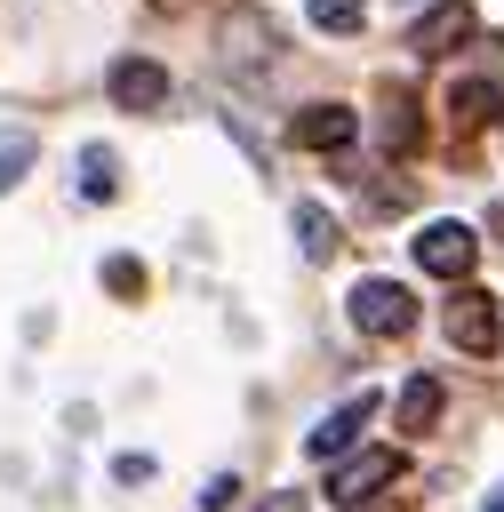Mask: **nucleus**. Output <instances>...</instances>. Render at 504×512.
I'll return each mask as SVG.
<instances>
[{
	"mask_svg": "<svg viewBox=\"0 0 504 512\" xmlns=\"http://www.w3.org/2000/svg\"><path fill=\"white\" fill-rule=\"evenodd\" d=\"M416 264L432 272V280H464L472 272V256H480V240H472V224H456V216H440V224H424L416 240Z\"/></svg>",
	"mask_w": 504,
	"mask_h": 512,
	"instance_id": "nucleus-1",
	"label": "nucleus"
},
{
	"mask_svg": "<svg viewBox=\"0 0 504 512\" xmlns=\"http://www.w3.org/2000/svg\"><path fill=\"white\" fill-rule=\"evenodd\" d=\"M352 328H368V336H408V328H416V296H408L400 280H360V288H352Z\"/></svg>",
	"mask_w": 504,
	"mask_h": 512,
	"instance_id": "nucleus-2",
	"label": "nucleus"
},
{
	"mask_svg": "<svg viewBox=\"0 0 504 512\" xmlns=\"http://www.w3.org/2000/svg\"><path fill=\"white\" fill-rule=\"evenodd\" d=\"M400 472H408V456H400V448H360V456H352V464H336V480H328V496H336V504H352V512H360V504H368V496H376V488H392V480H400Z\"/></svg>",
	"mask_w": 504,
	"mask_h": 512,
	"instance_id": "nucleus-3",
	"label": "nucleus"
},
{
	"mask_svg": "<svg viewBox=\"0 0 504 512\" xmlns=\"http://www.w3.org/2000/svg\"><path fill=\"white\" fill-rule=\"evenodd\" d=\"M112 104H120V112H160V104H168V64L120 56V64H112Z\"/></svg>",
	"mask_w": 504,
	"mask_h": 512,
	"instance_id": "nucleus-4",
	"label": "nucleus"
},
{
	"mask_svg": "<svg viewBox=\"0 0 504 512\" xmlns=\"http://www.w3.org/2000/svg\"><path fill=\"white\" fill-rule=\"evenodd\" d=\"M448 336H456V352H472V360H488L496 344H504V328H496V304L488 296H448Z\"/></svg>",
	"mask_w": 504,
	"mask_h": 512,
	"instance_id": "nucleus-5",
	"label": "nucleus"
},
{
	"mask_svg": "<svg viewBox=\"0 0 504 512\" xmlns=\"http://www.w3.org/2000/svg\"><path fill=\"white\" fill-rule=\"evenodd\" d=\"M480 32V16L464 8V0H448V8H432V16H416V32H408V48L416 56H448V48H464Z\"/></svg>",
	"mask_w": 504,
	"mask_h": 512,
	"instance_id": "nucleus-6",
	"label": "nucleus"
},
{
	"mask_svg": "<svg viewBox=\"0 0 504 512\" xmlns=\"http://www.w3.org/2000/svg\"><path fill=\"white\" fill-rule=\"evenodd\" d=\"M368 416H376V392L360 384V392H352L344 408H328V416L312 424V456H344V448L360 440V424H368Z\"/></svg>",
	"mask_w": 504,
	"mask_h": 512,
	"instance_id": "nucleus-7",
	"label": "nucleus"
},
{
	"mask_svg": "<svg viewBox=\"0 0 504 512\" xmlns=\"http://www.w3.org/2000/svg\"><path fill=\"white\" fill-rule=\"evenodd\" d=\"M360 136V112H344V104H312V112H296V144H312V152H344Z\"/></svg>",
	"mask_w": 504,
	"mask_h": 512,
	"instance_id": "nucleus-8",
	"label": "nucleus"
},
{
	"mask_svg": "<svg viewBox=\"0 0 504 512\" xmlns=\"http://www.w3.org/2000/svg\"><path fill=\"white\" fill-rule=\"evenodd\" d=\"M296 248H304V264H328L344 248V232H336V216L320 200H296Z\"/></svg>",
	"mask_w": 504,
	"mask_h": 512,
	"instance_id": "nucleus-9",
	"label": "nucleus"
},
{
	"mask_svg": "<svg viewBox=\"0 0 504 512\" xmlns=\"http://www.w3.org/2000/svg\"><path fill=\"white\" fill-rule=\"evenodd\" d=\"M504 112V88H488V80H456L448 88V120L456 128H480V120H496Z\"/></svg>",
	"mask_w": 504,
	"mask_h": 512,
	"instance_id": "nucleus-10",
	"label": "nucleus"
},
{
	"mask_svg": "<svg viewBox=\"0 0 504 512\" xmlns=\"http://www.w3.org/2000/svg\"><path fill=\"white\" fill-rule=\"evenodd\" d=\"M432 416H440V384L432 376H408L400 384V432H424Z\"/></svg>",
	"mask_w": 504,
	"mask_h": 512,
	"instance_id": "nucleus-11",
	"label": "nucleus"
},
{
	"mask_svg": "<svg viewBox=\"0 0 504 512\" xmlns=\"http://www.w3.org/2000/svg\"><path fill=\"white\" fill-rule=\"evenodd\" d=\"M304 8H312L320 32H360L368 24V0H304Z\"/></svg>",
	"mask_w": 504,
	"mask_h": 512,
	"instance_id": "nucleus-12",
	"label": "nucleus"
},
{
	"mask_svg": "<svg viewBox=\"0 0 504 512\" xmlns=\"http://www.w3.org/2000/svg\"><path fill=\"white\" fill-rule=\"evenodd\" d=\"M80 192L88 200H112V152H96V144L80 152Z\"/></svg>",
	"mask_w": 504,
	"mask_h": 512,
	"instance_id": "nucleus-13",
	"label": "nucleus"
},
{
	"mask_svg": "<svg viewBox=\"0 0 504 512\" xmlns=\"http://www.w3.org/2000/svg\"><path fill=\"white\" fill-rule=\"evenodd\" d=\"M24 168H32V144H24V136H8V144H0V192H8Z\"/></svg>",
	"mask_w": 504,
	"mask_h": 512,
	"instance_id": "nucleus-14",
	"label": "nucleus"
},
{
	"mask_svg": "<svg viewBox=\"0 0 504 512\" xmlns=\"http://www.w3.org/2000/svg\"><path fill=\"white\" fill-rule=\"evenodd\" d=\"M104 280H112V288H120V296H136V280H144V272H136V264H128V256H112V264H104Z\"/></svg>",
	"mask_w": 504,
	"mask_h": 512,
	"instance_id": "nucleus-15",
	"label": "nucleus"
},
{
	"mask_svg": "<svg viewBox=\"0 0 504 512\" xmlns=\"http://www.w3.org/2000/svg\"><path fill=\"white\" fill-rule=\"evenodd\" d=\"M488 512H504V488H496V504H488Z\"/></svg>",
	"mask_w": 504,
	"mask_h": 512,
	"instance_id": "nucleus-16",
	"label": "nucleus"
},
{
	"mask_svg": "<svg viewBox=\"0 0 504 512\" xmlns=\"http://www.w3.org/2000/svg\"><path fill=\"white\" fill-rule=\"evenodd\" d=\"M376 512H400V504H376Z\"/></svg>",
	"mask_w": 504,
	"mask_h": 512,
	"instance_id": "nucleus-17",
	"label": "nucleus"
}]
</instances>
